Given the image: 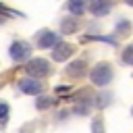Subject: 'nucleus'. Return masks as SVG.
Masks as SVG:
<instances>
[{"instance_id": "nucleus-3", "label": "nucleus", "mask_w": 133, "mask_h": 133, "mask_svg": "<svg viewBox=\"0 0 133 133\" xmlns=\"http://www.w3.org/2000/svg\"><path fill=\"white\" fill-rule=\"evenodd\" d=\"M29 54H31V46H29L27 42H15V44L10 46V58L17 60V62L29 58Z\"/></svg>"}, {"instance_id": "nucleus-8", "label": "nucleus", "mask_w": 133, "mask_h": 133, "mask_svg": "<svg viewBox=\"0 0 133 133\" xmlns=\"http://www.w3.org/2000/svg\"><path fill=\"white\" fill-rule=\"evenodd\" d=\"M89 6V2L87 0H69V10L75 15V17H79V15H83V10Z\"/></svg>"}, {"instance_id": "nucleus-1", "label": "nucleus", "mask_w": 133, "mask_h": 133, "mask_svg": "<svg viewBox=\"0 0 133 133\" xmlns=\"http://www.w3.org/2000/svg\"><path fill=\"white\" fill-rule=\"evenodd\" d=\"M89 77H91V81H94L96 85H106V83H110V79H112V69H110V64L100 62L98 66L91 69Z\"/></svg>"}, {"instance_id": "nucleus-2", "label": "nucleus", "mask_w": 133, "mask_h": 133, "mask_svg": "<svg viewBox=\"0 0 133 133\" xmlns=\"http://www.w3.org/2000/svg\"><path fill=\"white\" fill-rule=\"evenodd\" d=\"M25 71H27L31 77H46V75L50 73V66H48V60H44V58H33V60L27 62Z\"/></svg>"}, {"instance_id": "nucleus-7", "label": "nucleus", "mask_w": 133, "mask_h": 133, "mask_svg": "<svg viewBox=\"0 0 133 133\" xmlns=\"http://www.w3.org/2000/svg\"><path fill=\"white\" fill-rule=\"evenodd\" d=\"M56 33H52V31H42L39 35H37V44H39V48H52V46H56Z\"/></svg>"}, {"instance_id": "nucleus-6", "label": "nucleus", "mask_w": 133, "mask_h": 133, "mask_svg": "<svg viewBox=\"0 0 133 133\" xmlns=\"http://www.w3.org/2000/svg\"><path fill=\"white\" fill-rule=\"evenodd\" d=\"M71 54H73V46H69V44H56L54 50H52L54 60H66Z\"/></svg>"}, {"instance_id": "nucleus-5", "label": "nucleus", "mask_w": 133, "mask_h": 133, "mask_svg": "<svg viewBox=\"0 0 133 133\" xmlns=\"http://www.w3.org/2000/svg\"><path fill=\"white\" fill-rule=\"evenodd\" d=\"M19 87H21V91L31 94V96L42 91V83L35 81V77H33V79H21V81H19Z\"/></svg>"}, {"instance_id": "nucleus-12", "label": "nucleus", "mask_w": 133, "mask_h": 133, "mask_svg": "<svg viewBox=\"0 0 133 133\" xmlns=\"http://www.w3.org/2000/svg\"><path fill=\"white\" fill-rule=\"evenodd\" d=\"M75 27H77V23L75 21H62V31H75Z\"/></svg>"}, {"instance_id": "nucleus-13", "label": "nucleus", "mask_w": 133, "mask_h": 133, "mask_svg": "<svg viewBox=\"0 0 133 133\" xmlns=\"http://www.w3.org/2000/svg\"><path fill=\"white\" fill-rule=\"evenodd\" d=\"M94 129H96V133H102V125H100V123H96V125H94Z\"/></svg>"}, {"instance_id": "nucleus-11", "label": "nucleus", "mask_w": 133, "mask_h": 133, "mask_svg": "<svg viewBox=\"0 0 133 133\" xmlns=\"http://www.w3.org/2000/svg\"><path fill=\"white\" fill-rule=\"evenodd\" d=\"M6 118H8V106L0 102V125H4V123H6Z\"/></svg>"}, {"instance_id": "nucleus-4", "label": "nucleus", "mask_w": 133, "mask_h": 133, "mask_svg": "<svg viewBox=\"0 0 133 133\" xmlns=\"http://www.w3.org/2000/svg\"><path fill=\"white\" fill-rule=\"evenodd\" d=\"M89 10L96 17H104L110 10V0H89Z\"/></svg>"}, {"instance_id": "nucleus-10", "label": "nucleus", "mask_w": 133, "mask_h": 133, "mask_svg": "<svg viewBox=\"0 0 133 133\" xmlns=\"http://www.w3.org/2000/svg\"><path fill=\"white\" fill-rule=\"evenodd\" d=\"M123 60H125L127 64H133V46H129V48L123 52Z\"/></svg>"}, {"instance_id": "nucleus-9", "label": "nucleus", "mask_w": 133, "mask_h": 133, "mask_svg": "<svg viewBox=\"0 0 133 133\" xmlns=\"http://www.w3.org/2000/svg\"><path fill=\"white\" fill-rule=\"evenodd\" d=\"M83 71H85V62H81V60L73 62V64L66 69V73H69L71 77H79V75H83Z\"/></svg>"}, {"instance_id": "nucleus-14", "label": "nucleus", "mask_w": 133, "mask_h": 133, "mask_svg": "<svg viewBox=\"0 0 133 133\" xmlns=\"http://www.w3.org/2000/svg\"><path fill=\"white\" fill-rule=\"evenodd\" d=\"M125 2H127V4H129V6H133V0H125Z\"/></svg>"}]
</instances>
